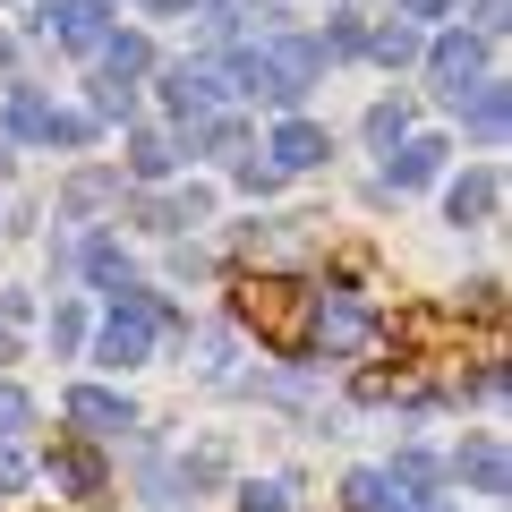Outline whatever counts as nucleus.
<instances>
[{
  "instance_id": "obj_3",
  "label": "nucleus",
  "mask_w": 512,
  "mask_h": 512,
  "mask_svg": "<svg viewBox=\"0 0 512 512\" xmlns=\"http://www.w3.org/2000/svg\"><path fill=\"white\" fill-rule=\"evenodd\" d=\"M316 154H325V137H316V128H299V120L274 137V163H282V171H308Z\"/></svg>"
},
{
  "instance_id": "obj_4",
  "label": "nucleus",
  "mask_w": 512,
  "mask_h": 512,
  "mask_svg": "<svg viewBox=\"0 0 512 512\" xmlns=\"http://www.w3.org/2000/svg\"><path fill=\"white\" fill-rule=\"evenodd\" d=\"M60 35H69L77 52H94V43H103V9H94V0H69V9H60Z\"/></svg>"
},
{
  "instance_id": "obj_1",
  "label": "nucleus",
  "mask_w": 512,
  "mask_h": 512,
  "mask_svg": "<svg viewBox=\"0 0 512 512\" xmlns=\"http://www.w3.org/2000/svg\"><path fill=\"white\" fill-rule=\"evenodd\" d=\"M231 316H239L265 350L299 359L308 333H316V291H308V282H291V274H239V282H231Z\"/></svg>"
},
{
  "instance_id": "obj_9",
  "label": "nucleus",
  "mask_w": 512,
  "mask_h": 512,
  "mask_svg": "<svg viewBox=\"0 0 512 512\" xmlns=\"http://www.w3.org/2000/svg\"><path fill=\"white\" fill-rule=\"evenodd\" d=\"M470 478H478V487H504V461H495V444H487V453H470Z\"/></svg>"
},
{
  "instance_id": "obj_7",
  "label": "nucleus",
  "mask_w": 512,
  "mask_h": 512,
  "mask_svg": "<svg viewBox=\"0 0 512 512\" xmlns=\"http://www.w3.org/2000/svg\"><path fill=\"white\" fill-rule=\"evenodd\" d=\"M436 154H444V146H410V154H402V171H393V180H402V188H419L427 171H436Z\"/></svg>"
},
{
  "instance_id": "obj_5",
  "label": "nucleus",
  "mask_w": 512,
  "mask_h": 512,
  "mask_svg": "<svg viewBox=\"0 0 512 512\" xmlns=\"http://www.w3.org/2000/svg\"><path fill=\"white\" fill-rule=\"evenodd\" d=\"M69 410H77V419H86V427H103V436H111V427H128V410L111 402V393H77Z\"/></svg>"
},
{
  "instance_id": "obj_2",
  "label": "nucleus",
  "mask_w": 512,
  "mask_h": 512,
  "mask_svg": "<svg viewBox=\"0 0 512 512\" xmlns=\"http://www.w3.org/2000/svg\"><path fill=\"white\" fill-rule=\"evenodd\" d=\"M146 333H154V316H146V308L111 316V333H103V359H111V367H128V359H137V350H146Z\"/></svg>"
},
{
  "instance_id": "obj_8",
  "label": "nucleus",
  "mask_w": 512,
  "mask_h": 512,
  "mask_svg": "<svg viewBox=\"0 0 512 512\" xmlns=\"http://www.w3.org/2000/svg\"><path fill=\"white\" fill-rule=\"evenodd\" d=\"M487 205H495V180H461L453 188V214H487Z\"/></svg>"
},
{
  "instance_id": "obj_6",
  "label": "nucleus",
  "mask_w": 512,
  "mask_h": 512,
  "mask_svg": "<svg viewBox=\"0 0 512 512\" xmlns=\"http://www.w3.org/2000/svg\"><path fill=\"white\" fill-rule=\"evenodd\" d=\"M470 60H478V52H470V43H444V52H436V77H444V86H453V94H461V77H470Z\"/></svg>"
},
{
  "instance_id": "obj_10",
  "label": "nucleus",
  "mask_w": 512,
  "mask_h": 512,
  "mask_svg": "<svg viewBox=\"0 0 512 512\" xmlns=\"http://www.w3.org/2000/svg\"><path fill=\"white\" fill-rule=\"evenodd\" d=\"M410 9H444V0H410Z\"/></svg>"
}]
</instances>
